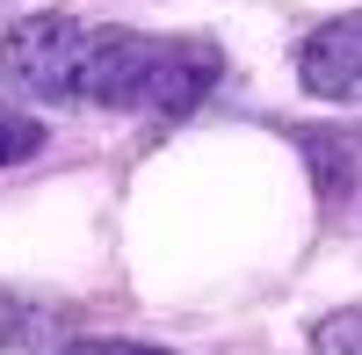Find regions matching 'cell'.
<instances>
[{"mask_svg":"<svg viewBox=\"0 0 362 355\" xmlns=\"http://www.w3.org/2000/svg\"><path fill=\"white\" fill-rule=\"evenodd\" d=\"M225 58L210 37H145V29H80L73 102L95 109H160L189 116L218 87Z\"/></svg>","mask_w":362,"mask_h":355,"instance_id":"1","label":"cell"},{"mask_svg":"<svg viewBox=\"0 0 362 355\" xmlns=\"http://www.w3.org/2000/svg\"><path fill=\"white\" fill-rule=\"evenodd\" d=\"M80 29L73 15H22L0 29V80L29 102H73V66H80Z\"/></svg>","mask_w":362,"mask_h":355,"instance_id":"2","label":"cell"},{"mask_svg":"<svg viewBox=\"0 0 362 355\" xmlns=\"http://www.w3.org/2000/svg\"><path fill=\"white\" fill-rule=\"evenodd\" d=\"M297 80L319 102H362V15H341L297 44Z\"/></svg>","mask_w":362,"mask_h":355,"instance_id":"3","label":"cell"},{"mask_svg":"<svg viewBox=\"0 0 362 355\" xmlns=\"http://www.w3.org/2000/svg\"><path fill=\"white\" fill-rule=\"evenodd\" d=\"M37 153H44V124H37V116H22V109H0V167L37 160Z\"/></svg>","mask_w":362,"mask_h":355,"instance_id":"4","label":"cell"},{"mask_svg":"<svg viewBox=\"0 0 362 355\" xmlns=\"http://www.w3.org/2000/svg\"><path fill=\"white\" fill-rule=\"evenodd\" d=\"M312 355H362V305L312 327Z\"/></svg>","mask_w":362,"mask_h":355,"instance_id":"5","label":"cell"},{"mask_svg":"<svg viewBox=\"0 0 362 355\" xmlns=\"http://www.w3.org/2000/svg\"><path fill=\"white\" fill-rule=\"evenodd\" d=\"M66 355H174V348H153V341H73Z\"/></svg>","mask_w":362,"mask_h":355,"instance_id":"6","label":"cell"}]
</instances>
